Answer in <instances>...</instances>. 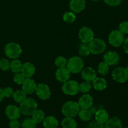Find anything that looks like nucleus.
Listing matches in <instances>:
<instances>
[{"instance_id": "nucleus-1", "label": "nucleus", "mask_w": 128, "mask_h": 128, "mask_svg": "<svg viewBox=\"0 0 128 128\" xmlns=\"http://www.w3.org/2000/svg\"><path fill=\"white\" fill-rule=\"evenodd\" d=\"M38 104L35 100L32 98H26L20 103L21 113L26 116H30L37 110Z\"/></svg>"}, {"instance_id": "nucleus-2", "label": "nucleus", "mask_w": 128, "mask_h": 128, "mask_svg": "<svg viewBox=\"0 0 128 128\" xmlns=\"http://www.w3.org/2000/svg\"><path fill=\"white\" fill-rule=\"evenodd\" d=\"M81 108L79 106L78 102L74 101H68L62 107V114L66 117H75L78 114Z\"/></svg>"}, {"instance_id": "nucleus-3", "label": "nucleus", "mask_w": 128, "mask_h": 128, "mask_svg": "<svg viewBox=\"0 0 128 128\" xmlns=\"http://www.w3.org/2000/svg\"><path fill=\"white\" fill-rule=\"evenodd\" d=\"M66 66L69 71L72 73H78L83 69L84 61L79 56H74L67 61Z\"/></svg>"}, {"instance_id": "nucleus-4", "label": "nucleus", "mask_w": 128, "mask_h": 128, "mask_svg": "<svg viewBox=\"0 0 128 128\" xmlns=\"http://www.w3.org/2000/svg\"><path fill=\"white\" fill-rule=\"evenodd\" d=\"M4 53L8 58L14 60L18 58L21 56L22 50L18 44L11 42L5 46Z\"/></svg>"}, {"instance_id": "nucleus-5", "label": "nucleus", "mask_w": 128, "mask_h": 128, "mask_svg": "<svg viewBox=\"0 0 128 128\" xmlns=\"http://www.w3.org/2000/svg\"><path fill=\"white\" fill-rule=\"evenodd\" d=\"M90 52L93 54H100L104 52L106 48L104 41L100 38H93L88 44Z\"/></svg>"}, {"instance_id": "nucleus-6", "label": "nucleus", "mask_w": 128, "mask_h": 128, "mask_svg": "<svg viewBox=\"0 0 128 128\" xmlns=\"http://www.w3.org/2000/svg\"><path fill=\"white\" fill-rule=\"evenodd\" d=\"M62 90L66 94L73 96L77 94L80 91V85L77 81L68 80L62 84Z\"/></svg>"}, {"instance_id": "nucleus-7", "label": "nucleus", "mask_w": 128, "mask_h": 128, "mask_svg": "<svg viewBox=\"0 0 128 128\" xmlns=\"http://www.w3.org/2000/svg\"><path fill=\"white\" fill-rule=\"evenodd\" d=\"M108 41L110 44L114 47H119L124 41V34L122 33L120 30H114L109 34Z\"/></svg>"}, {"instance_id": "nucleus-8", "label": "nucleus", "mask_w": 128, "mask_h": 128, "mask_svg": "<svg viewBox=\"0 0 128 128\" xmlns=\"http://www.w3.org/2000/svg\"><path fill=\"white\" fill-rule=\"evenodd\" d=\"M112 77L116 82L123 83L128 80V71L126 68L118 67L112 71Z\"/></svg>"}, {"instance_id": "nucleus-9", "label": "nucleus", "mask_w": 128, "mask_h": 128, "mask_svg": "<svg viewBox=\"0 0 128 128\" xmlns=\"http://www.w3.org/2000/svg\"><path fill=\"white\" fill-rule=\"evenodd\" d=\"M36 94L40 99L42 100H48L51 96V91L48 86L43 83L39 84L36 86L35 90Z\"/></svg>"}, {"instance_id": "nucleus-10", "label": "nucleus", "mask_w": 128, "mask_h": 128, "mask_svg": "<svg viewBox=\"0 0 128 128\" xmlns=\"http://www.w3.org/2000/svg\"><path fill=\"white\" fill-rule=\"evenodd\" d=\"M79 37L83 43H89L94 38V32L88 27H82L79 32Z\"/></svg>"}, {"instance_id": "nucleus-11", "label": "nucleus", "mask_w": 128, "mask_h": 128, "mask_svg": "<svg viewBox=\"0 0 128 128\" xmlns=\"http://www.w3.org/2000/svg\"><path fill=\"white\" fill-rule=\"evenodd\" d=\"M36 86V82L32 79H31V78H26L22 83V90L26 94H31L35 92Z\"/></svg>"}, {"instance_id": "nucleus-12", "label": "nucleus", "mask_w": 128, "mask_h": 128, "mask_svg": "<svg viewBox=\"0 0 128 128\" xmlns=\"http://www.w3.org/2000/svg\"><path fill=\"white\" fill-rule=\"evenodd\" d=\"M6 115L9 120H18L21 115V111L18 107L15 105H9L6 107Z\"/></svg>"}, {"instance_id": "nucleus-13", "label": "nucleus", "mask_w": 128, "mask_h": 128, "mask_svg": "<svg viewBox=\"0 0 128 128\" xmlns=\"http://www.w3.org/2000/svg\"><path fill=\"white\" fill-rule=\"evenodd\" d=\"M103 59L109 66H115L120 61V56L114 51H109L104 55Z\"/></svg>"}, {"instance_id": "nucleus-14", "label": "nucleus", "mask_w": 128, "mask_h": 128, "mask_svg": "<svg viewBox=\"0 0 128 128\" xmlns=\"http://www.w3.org/2000/svg\"><path fill=\"white\" fill-rule=\"evenodd\" d=\"M78 104L81 109H89L92 106L93 98L88 94H84L80 98Z\"/></svg>"}, {"instance_id": "nucleus-15", "label": "nucleus", "mask_w": 128, "mask_h": 128, "mask_svg": "<svg viewBox=\"0 0 128 128\" xmlns=\"http://www.w3.org/2000/svg\"><path fill=\"white\" fill-rule=\"evenodd\" d=\"M70 73L71 72L67 68H59L56 72V78L60 82H64L70 79Z\"/></svg>"}, {"instance_id": "nucleus-16", "label": "nucleus", "mask_w": 128, "mask_h": 128, "mask_svg": "<svg viewBox=\"0 0 128 128\" xmlns=\"http://www.w3.org/2000/svg\"><path fill=\"white\" fill-rule=\"evenodd\" d=\"M81 77L83 80L86 81H93L97 77L95 70H94L92 68L88 67L81 70Z\"/></svg>"}, {"instance_id": "nucleus-17", "label": "nucleus", "mask_w": 128, "mask_h": 128, "mask_svg": "<svg viewBox=\"0 0 128 128\" xmlns=\"http://www.w3.org/2000/svg\"><path fill=\"white\" fill-rule=\"evenodd\" d=\"M70 9L74 12L79 13L81 12L86 6L85 0H71L70 4Z\"/></svg>"}, {"instance_id": "nucleus-18", "label": "nucleus", "mask_w": 128, "mask_h": 128, "mask_svg": "<svg viewBox=\"0 0 128 128\" xmlns=\"http://www.w3.org/2000/svg\"><path fill=\"white\" fill-rule=\"evenodd\" d=\"M21 72L26 78H31L34 74V66L31 62H25L24 64H22Z\"/></svg>"}, {"instance_id": "nucleus-19", "label": "nucleus", "mask_w": 128, "mask_h": 128, "mask_svg": "<svg viewBox=\"0 0 128 128\" xmlns=\"http://www.w3.org/2000/svg\"><path fill=\"white\" fill-rule=\"evenodd\" d=\"M95 118L98 122L104 124L109 119V114L106 110H99L95 113Z\"/></svg>"}, {"instance_id": "nucleus-20", "label": "nucleus", "mask_w": 128, "mask_h": 128, "mask_svg": "<svg viewBox=\"0 0 128 128\" xmlns=\"http://www.w3.org/2000/svg\"><path fill=\"white\" fill-rule=\"evenodd\" d=\"M105 128H121L122 121L117 117H112L108 120L105 123Z\"/></svg>"}, {"instance_id": "nucleus-21", "label": "nucleus", "mask_w": 128, "mask_h": 128, "mask_svg": "<svg viewBox=\"0 0 128 128\" xmlns=\"http://www.w3.org/2000/svg\"><path fill=\"white\" fill-rule=\"evenodd\" d=\"M43 126L46 128H56L58 126V121L54 116H49L44 119Z\"/></svg>"}, {"instance_id": "nucleus-22", "label": "nucleus", "mask_w": 128, "mask_h": 128, "mask_svg": "<svg viewBox=\"0 0 128 128\" xmlns=\"http://www.w3.org/2000/svg\"><path fill=\"white\" fill-rule=\"evenodd\" d=\"M94 88L98 91H102L105 90L107 86V82L106 80L102 78H97L92 81Z\"/></svg>"}, {"instance_id": "nucleus-23", "label": "nucleus", "mask_w": 128, "mask_h": 128, "mask_svg": "<svg viewBox=\"0 0 128 128\" xmlns=\"http://www.w3.org/2000/svg\"><path fill=\"white\" fill-rule=\"evenodd\" d=\"M61 125L64 128H76L77 123L72 117H66L61 122Z\"/></svg>"}, {"instance_id": "nucleus-24", "label": "nucleus", "mask_w": 128, "mask_h": 128, "mask_svg": "<svg viewBox=\"0 0 128 128\" xmlns=\"http://www.w3.org/2000/svg\"><path fill=\"white\" fill-rule=\"evenodd\" d=\"M12 97H13L14 101L18 103H21L27 98L26 93L22 90H18L16 92H14Z\"/></svg>"}, {"instance_id": "nucleus-25", "label": "nucleus", "mask_w": 128, "mask_h": 128, "mask_svg": "<svg viewBox=\"0 0 128 128\" xmlns=\"http://www.w3.org/2000/svg\"><path fill=\"white\" fill-rule=\"evenodd\" d=\"M79 117L82 121H88L91 120L92 113L88 109H81L78 113Z\"/></svg>"}, {"instance_id": "nucleus-26", "label": "nucleus", "mask_w": 128, "mask_h": 128, "mask_svg": "<svg viewBox=\"0 0 128 128\" xmlns=\"http://www.w3.org/2000/svg\"><path fill=\"white\" fill-rule=\"evenodd\" d=\"M32 119L36 124L40 123L44 119V113L42 110H36L32 114Z\"/></svg>"}, {"instance_id": "nucleus-27", "label": "nucleus", "mask_w": 128, "mask_h": 128, "mask_svg": "<svg viewBox=\"0 0 128 128\" xmlns=\"http://www.w3.org/2000/svg\"><path fill=\"white\" fill-rule=\"evenodd\" d=\"M22 63L20 60L17 59H14L13 61L11 62L10 64V69L12 71V72L14 73L21 72V68H22Z\"/></svg>"}, {"instance_id": "nucleus-28", "label": "nucleus", "mask_w": 128, "mask_h": 128, "mask_svg": "<svg viewBox=\"0 0 128 128\" xmlns=\"http://www.w3.org/2000/svg\"><path fill=\"white\" fill-rule=\"evenodd\" d=\"M98 70L100 74H101V76H105L109 72V65L104 61L101 62L99 64Z\"/></svg>"}, {"instance_id": "nucleus-29", "label": "nucleus", "mask_w": 128, "mask_h": 128, "mask_svg": "<svg viewBox=\"0 0 128 128\" xmlns=\"http://www.w3.org/2000/svg\"><path fill=\"white\" fill-rule=\"evenodd\" d=\"M21 126L24 128H34L36 127V123L32 118H26L22 121Z\"/></svg>"}, {"instance_id": "nucleus-30", "label": "nucleus", "mask_w": 128, "mask_h": 128, "mask_svg": "<svg viewBox=\"0 0 128 128\" xmlns=\"http://www.w3.org/2000/svg\"><path fill=\"white\" fill-rule=\"evenodd\" d=\"M63 20L68 23H72L76 20V16L72 12H66L63 15Z\"/></svg>"}, {"instance_id": "nucleus-31", "label": "nucleus", "mask_w": 128, "mask_h": 128, "mask_svg": "<svg viewBox=\"0 0 128 128\" xmlns=\"http://www.w3.org/2000/svg\"><path fill=\"white\" fill-rule=\"evenodd\" d=\"M91 89V84L89 81H84L80 84V91L82 93L88 92Z\"/></svg>"}, {"instance_id": "nucleus-32", "label": "nucleus", "mask_w": 128, "mask_h": 128, "mask_svg": "<svg viewBox=\"0 0 128 128\" xmlns=\"http://www.w3.org/2000/svg\"><path fill=\"white\" fill-rule=\"evenodd\" d=\"M55 65L57 66L58 68H63L66 66L67 64V60L63 56H59L54 61Z\"/></svg>"}, {"instance_id": "nucleus-33", "label": "nucleus", "mask_w": 128, "mask_h": 128, "mask_svg": "<svg viewBox=\"0 0 128 128\" xmlns=\"http://www.w3.org/2000/svg\"><path fill=\"white\" fill-rule=\"evenodd\" d=\"M79 53L81 56H83V57L89 56V54L91 52H90L88 46H86V44H81L80 49H79Z\"/></svg>"}, {"instance_id": "nucleus-34", "label": "nucleus", "mask_w": 128, "mask_h": 128, "mask_svg": "<svg viewBox=\"0 0 128 128\" xmlns=\"http://www.w3.org/2000/svg\"><path fill=\"white\" fill-rule=\"evenodd\" d=\"M25 79H26V77L21 72L20 73V72L15 74L13 77L14 81L15 83L18 84H22Z\"/></svg>"}, {"instance_id": "nucleus-35", "label": "nucleus", "mask_w": 128, "mask_h": 128, "mask_svg": "<svg viewBox=\"0 0 128 128\" xmlns=\"http://www.w3.org/2000/svg\"><path fill=\"white\" fill-rule=\"evenodd\" d=\"M11 62L8 60L2 59L0 61V69L4 71H6L10 69Z\"/></svg>"}, {"instance_id": "nucleus-36", "label": "nucleus", "mask_w": 128, "mask_h": 128, "mask_svg": "<svg viewBox=\"0 0 128 128\" xmlns=\"http://www.w3.org/2000/svg\"><path fill=\"white\" fill-rule=\"evenodd\" d=\"M119 30L123 34L128 33V21L121 22L119 26Z\"/></svg>"}, {"instance_id": "nucleus-37", "label": "nucleus", "mask_w": 128, "mask_h": 128, "mask_svg": "<svg viewBox=\"0 0 128 128\" xmlns=\"http://www.w3.org/2000/svg\"><path fill=\"white\" fill-rule=\"evenodd\" d=\"M107 4L111 6H117L121 4L122 0H104Z\"/></svg>"}, {"instance_id": "nucleus-38", "label": "nucleus", "mask_w": 128, "mask_h": 128, "mask_svg": "<svg viewBox=\"0 0 128 128\" xmlns=\"http://www.w3.org/2000/svg\"><path fill=\"white\" fill-rule=\"evenodd\" d=\"M4 94L5 97H11V96H12L14 94V90H12V88L10 87H7L6 88H4L3 90Z\"/></svg>"}, {"instance_id": "nucleus-39", "label": "nucleus", "mask_w": 128, "mask_h": 128, "mask_svg": "<svg viewBox=\"0 0 128 128\" xmlns=\"http://www.w3.org/2000/svg\"><path fill=\"white\" fill-rule=\"evenodd\" d=\"M9 126L11 128H18L20 126V124L17 120H11L9 123Z\"/></svg>"}, {"instance_id": "nucleus-40", "label": "nucleus", "mask_w": 128, "mask_h": 128, "mask_svg": "<svg viewBox=\"0 0 128 128\" xmlns=\"http://www.w3.org/2000/svg\"><path fill=\"white\" fill-rule=\"evenodd\" d=\"M89 127L91 128H102L104 127V124H100L99 122H98L97 121H94V122H91L90 125H89Z\"/></svg>"}, {"instance_id": "nucleus-41", "label": "nucleus", "mask_w": 128, "mask_h": 128, "mask_svg": "<svg viewBox=\"0 0 128 128\" xmlns=\"http://www.w3.org/2000/svg\"><path fill=\"white\" fill-rule=\"evenodd\" d=\"M124 45H123V48L125 52H126L127 54H128V38H126V40H125L124 41Z\"/></svg>"}, {"instance_id": "nucleus-42", "label": "nucleus", "mask_w": 128, "mask_h": 128, "mask_svg": "<svg viewBox=\"0 0 128 128\" xmlns=\"http://www.w3.org/2000/svg\"><path fill=\"white\" fill-rule=\"evenodd\" d=\"M4 92H3V90L2 88H0V102L3 100L4 98Z\"/></svg>"}, {"instance_id": "nucleus-43", "label": "nucleus", "mask_w": 128, "mask_h": 128, "mask_svg": "<svg viewBox=\"0 0 128 128\" xmlns=\"http://www.w3.org/2000/svg\"><path fill=\"white\" fill-rule=\"evenodd\" d=\"M92 1H99V0H92Z\"/></svg>"}, {"instance_id": "nucleus-44", "label": "nucleus", "mask_w": 128, "mask_h": 128, "mask_svg": "<svg viewBox=\"0 0 128 128\" xmlns=\"http://www.w3.org/2000/svg\"><path fill=\"white\" fill-rule=\"evenodd\" d=\"M126 70H127V71H128V66H127V68H126Z\"/></svg>"}]
</instances>
